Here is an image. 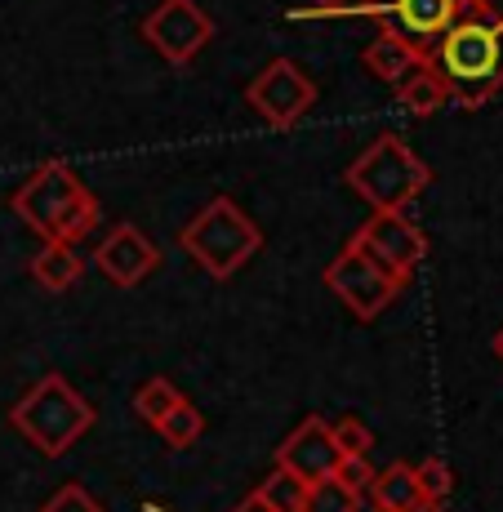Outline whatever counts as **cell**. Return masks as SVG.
<instances>
[{"label":"cell","instance_id":"obj_1","mask_svg":"<svg viewBox=\"0 0 503 512\" xmlns=\"http://www.w3.org/2000/svg\"><path fill=\"white\" fill-rule=\"evenodd\" d=\"M428 67L446 81L450 103L486 107L503 90V14L459 18L428 54Z\"/></svg>","mask_w":503,"mask_h":512},{"label":"cell","instance_id":"obj_2","mask_svg":"<svg viewBox=\"0 0 503 512\" xmlns=\"http://www.w3.org/2000/svg\"><path fill=\"white\" fill-rule=\"evenodd\" d=\"M9 423L27 437V446H36L45 459H58L94 428V406L63 374H45L36 388L18 397V406L9 410Z\"/></svg>","mask_w":503,"mask_h":512},{"label":"cell","instance_id":"obj_3","mask_svg":"<svg viewBox=\"0 0 503 512\" xmlns=\"http://www.w3.org/2000/svg\"><path fill=\"white\" fill-rule=\"evenodd\" d=\"M179 245L196 259V268L228 281L263 250V232L232 196H214L192 223H183Z\"/></svg>","mask_w":503,"mask_h":512},{"label":"cell","instance_id":"obj_4","mask_svg":"<svg viewBox=\"0 0 503 512\" xmlns=\"http://www.w3.org/2000/svg\"><path fill=\"white\" fill-rule=\"evenodd\" d=\"M343 183L370 205V210H406L432 183V170L410 152L397 134H379L357 161L343 170Z\"/></svg>","mask_w":503,"mask_h":512},{"label":"cell","instance_id":"obj_5","mask_svg":"<svg viewBox=\"0 0 503 512\" xmlns=\"http://www.w3.org/2000/svg\"><path fill=\"white\" fill-rule=\"evenodd\" d=\"M348 14H366L379 23V32L397 36L406 41L414 54L428 63L432 45L459 23V18H481V14H495L490 0H361L357 9Z\"/></svg>","mask_w":503,"mask_h":512},{"label":"cell","instance_id":"obj_6","mask_svg":"<svg viewBox=\"0 0 503 512\" xmlns=\"http://www.w3.org/2000/svg\"><path fill=\"white\" fill-rule=\"evenodd\" d=\"M352 241H357L361 250H366L370 259L401 285V290L410 285L414 268L428 259V236L406 219V210H374Z\"/></svg>","mask_w":503,"mask_h":512},{"label":"cell","instance_id":"obj_7","mask_svg":"<svg viewBox=\"0 0 503 512\" xmlns=\"http://www.w3.org/2000/svg\"><path fill=\"white\" fill-rule=\"evenodd\" d=\"M325 285H330V290L343 299V308H348L352 317H361V321H374L401 294V285L392 281L357 241L343 245L339 259L325 268Z\"/></svg>","mask_w":503,"mask_h":512},{"label":"cell","instance_id":"obj_8","mask_svg":"<svg viewBox=\"0 0 503 512\" xmlns=\"http://www.w3.org/2000/svg\"><path fill=\"white\" fill-rule=\"evenodd\" d=\"M245 103L272 125V130H290L308 116V107L317 103V85L308 81L299 63L290 58H272L250 85H245Z\"/></svg>","mask_w":503,"mask_h":512},{"label":"cell","instance_id":"obj_9","mask_svg":"<svg viewBox=\"0 0 503 512\" xmlns=\"http://www.w3.org/2000/svg\"><path fill=\"white\" fill-rule=\"evenodd\" d=\"M214 36V23L196 0H161L143 18V41L165 58V63H192Z\"/></svg>","mask_w":503,"mask_h":512},{"label":"cell","instance_id":"obj_10","mask_svg":"<svg viewBox=\"0 0 503 512\" xmlns=\"http://www.w3.org/2000/svg\"><path fill=\"white\" fill-rule=\"evenodd\" d=\"M85 192V183L76 179L72 170H67L63 161H49L41 170L32 174L23 187L14 192V214L27 223L32 232H49V223L58 219V210H63L67 201H76V196Z\"/></svg>","mask_w":503,"mask_h":512},{"label":"cell","instance_id":"obj_11","mask_svg":"<svg viewBox=\"0 0 503 512\" xmlns=\"http://www.w3.org/2000/svg\"><path fill=\"white\" fill-rule=\"evenodd\" d=\"M334 464H339V446H334V432L321 415H308L281 446H276V468L294 472V477L308 481V486L330 481Z\"/></svg>","mask_w":503,"mask_h":512},{"label":"cell","instance_id":"obj_12","mask_svg":"<svg viewBox=\"0 0 503 512\" xmlns=\"http://www.w3.org/2000/svg\"><path fill=\"white\" fill-rule=\"evenodd\" d=\"M94 263H98V272H103L112 285L134 290L138 281L152 277V272L161 268V250H156V245L147 241L134 223H116L112 236H107V241H98Z\"/></svg>","mask_w":503,"mask_h":512},{"label":"cell","instance_id":"obj_13","mask_svg":"<svg viewBox=\"0 0 503 512\" xmlns=\"http://www.w3.org/2000/svg\"><path fill=\"white\" fill-rule=\"evenodd\" d=\"M27 272H32V281L41 285V290H49V294H63V290H72V285L85 277V263H81V254H76V245L45 241L41 250L32 254Z\"/></svg>","mask_w":503,"mask_h":512},{"label":"cell","instance_id":"obj_14","mask_svg":"<svg viewBox=\"0 0 503 512\" xmlns=\"http://www.w3.org/2000/svg\"><path fill=\"white\" fill-rule=\"evenodd\" d=\"M361 63L370 67V76H379L383 85H392L397 90L401 81L414 72V67H423V58L414 54V49L406 41H397V36H388V32H379L374 41L366 45V54H361Z\"/></svg>","mask_w":503,"mask_h":512},{"label":"cell","instance_id":"obj_15","mask_svg":"<svg viewBox=\"0 0 503 512\" xmlns=\"http://www.w3.org/2000/svg\"><path fill=\"white\" fill-rule=\"evenodd\" d=\"M397 103L406 107L410 116H437L441 107L450 103V90H446V81H441V76L423 63V67H414L406 81L397 85Z\"/></svg>","mask_w":503,"mask_h":512},{"label":"cell","instance_id":"obj_16","mask_svg":"<svg viewBox=\"0 0 503 512\" xmlns=\"http://www.w3.org/2000/svg\"><path fill=\"white\" fill-rule=\"evenodd\" d=\"M370 499L392 512H414L423 504L419 486H414V468L410 464H388V468H374L370 481Z\"/></svg>","mask_w":503,"mask_h":512},{"label":"cell","instance_id":"obj_17","mask_svg":"<svg viewBox=\"0 0 503 512\" xmlns=\"http://www.w3.org/2000/svg\"><path fill=\"white\" fill-rule=\"evenodd\" d=\"M94 223H98V201L90 196V187H85L76 201H67L63 210H58V219L49 223V232H45V241H63V245H76V241H85V236L94 232Z\"/></svg>","mask_w":503,"mask_h":512},{"label":"cell","instance_id":"obj_18","mask_svg":"<svg viewBox=\"0 0 503 512\" xmlns=\"http://www.w3.org/2000/svg\"><path fill=\"white\" fill-rule=\"evenodd\" d=\"M308 481H299L294 472L276 468L268 481H263L259 490H254V499H259L268 512H308Z\"/></svg>","mask_w":503,"mask_h":512},{"label":"cell","instance_id":"obj_19","mask_svg":"<svg viewBox=\"0 0 503 512\" xmlns=\"http://www.w3.org/2000/svg\"><path fill=\"white\" fill-rule=\"evenodd\" d=\"M156 432L165 437V446L170 450H187V446H196L201 441V432H205V419H201V410L192 406V401H179V406L170 410L161 423H156Z\"/></svg>","mask_w":503,"mask_h":512},{"label":"cell","instance_id":"obj_20","mask_svg":"<svg viewBox=\"0 0 503 512\" xmlns=\"http://www.w3.org/2000/svg\"><path fill=\"white\" fill-rule=\"evenodd\" d=\"M179 401H183V392L174 388L170 379H147L143 388L134 392V410H138V419H147L152 428H156V423H161L165 415H170V410L179 406Z\"/></svg>","mask_w":503,"mask_h":512},{"label":"cell","instance_id":"obj_21","mask_svg":"<svg viewBox=\"0 0 503 512\" xmlns=\"http://www.w3.org/2000/svg\"><path fill=\"white\" fill-rule=\"evenodd\" d=\"M414 486H419L423 499H446L450 490H455V472L446 468V459H423L419 468H414Z\"/></svg>","mask_w":503,"mask_h":512},{"label":"cell","instance_id":"obj_22","mask_svg":"<svg viewBox=\"0 0 503 512\" xmlns=\"http://www.w3.org/2000/svg\"><path fill=\"white\" fill-rule=\"evenodd\" d=\"M357 504H361V495L343 490L334 477L308 490V512H357Z\"/></svg>","mask_w":503,"mask_h":512},{"label":"cell","instance_id":"obj_23","mask_svg":"<svg viewBox=\"0 0 503 512\" xmlns=\"http://www.w3.org/2000/svg\"><path fill=\"white\" fill-rule=\"evenodd\" d=\"M330 432H334V446H339V455H370V446H374V437H370V428L361 419H339V423H330Z\"/></svg>","mask_w":503,"mask_h":512},{"label":"cell","instance_id":"obj_24","mask_svg":"<svg viewBox=\"0 0 503 512\" xmlns=\"http://www.w3.org/2000/svg\"><path fill=\"white\" fill-rule=\"evenodd\" d=\"M334 481H339L343 490H352V495L370 490V481H374L370 459L366 455H339V464H334Z\"/></svg>","mask_w":503,"mask_h":512},{"label":"cell","instance_id":"obj_25","mask_svg":"<svg viewBox=\"0 0 503 512\" xmlns=\"http://www.w3.org/2000/svg\"><path fill=\"white\" fill-rule=\"evenodd\" d=\"M41 512H107V508L98 504V499H94L85 486H76V481H72V486L58 490V495L49 499V504H45Z\"/></svg>","mask_w":503,"mask_h":512},{"label":"cell","instance_id":"obj_26","mask_svg":"<svg viewBox=\"0 0 503 512\" xmlns=\"http://www.w3.org/2000/svg\"><path fill=\"white\" fill-rule=\"evenodd\" d=\"M317 5V14H339L343 5H352V0H312Z\"/></svg>","mask_w":503,"mask_h":512},{"label":"cell","instance_id":"obj_27","mask_svg":"<svg viewBox=\"0 0 503 512\" xmlns=\"http://www.w3.org/2000/svg\"><path fill=\"white\" fill-rule=\"evenodd\" d=\"M414 512H450V508H446V499H423Z\"/></svg>","mask_w":503,"mask_h":512},{"label":"cell","instance_id":"obj_28","mask_svg":"<svg viewBox=\"0 0 503 512\" xmlns=\"http://www.w3.org/2000/svg\"><path fill=\"white\" fill-rule=\"evenodd\" d=\"M490 352L503 361V330H495V339H490Z\"/></svg>","mask_w":503,"mask_h":512},{"label":"cell","instance_id":"obj_29","mask_svg":"<svg viewBox=\"0 0 503 512\" xmlns=\"http://www.w3.org/2000/svg\"><path fill=\"white\" fill-rule=\"evenodd\" d=\"M254 504H259V499H254ZM143 512H165V508H161V504H143ZM259 512H268V508L259 504Z\"/></svg>","mask_w":503,"mask_h":512},{"label":"cell","instance_id":"obj_30","mask_svg":"<svg viewBox=\"0 0 503 512\" xmlns=\"http://www.w3.org/2000/svg\"><path fill=\"white\" fill-rule=\"evenodd\" d=\"M366 512H392V508H383V504H370Z\"/></svg>","mask_w":503,"mask_h":512}]
</instances>
